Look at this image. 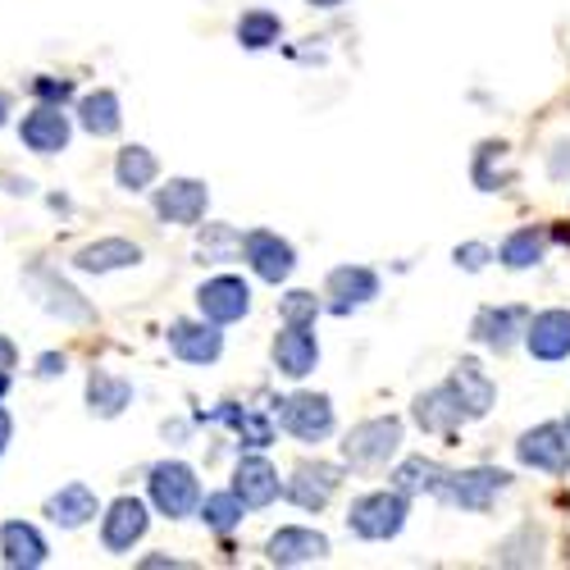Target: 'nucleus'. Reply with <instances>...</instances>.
Returning a JSON list of instances; mask_svg holds the SVG:
<instances>
[{
	"mask_svg": "<svg viewBox=\"0 0 570 570\" xmlns=\"http://www.w3.org/2000/svg\"><path fill=\"white\" fill-rule=\"evenodd\" d=\"M402 525H406V493H397V489L393 493L389 489L384 493H365L347 511V530L356 539H370V543L402 534Z\"/></svg>",
	"mask_w": 570,
	"mask_h": 570,
	"instance_id": "nucleus-1",
	"label": "nucleus"
},
{
	"mask_svg": "<svg viewBox=\"0 0 570 570\" xmlns=\"http://www.w3.org/2000/svg\"><path fill=\"white\" fill-rule=\"evenodd\" d=\"M402 448V420L397 415H374V420H361L356 430L343 439V461L347 465H384L389 456H397Z\"/></svg>",
	"mask_w": 570,
	"mask_h": 570,
	"instance_id": "nucleus-2",
	"label": "nucleus"
},
{
	"mask_svg": "<svg viewBox=\"0 0 570 570\" xmlns=\"http://www.w3.org/2000/svg\"><path fill=\"white\" fill-rule=\"evenodd\" d=\"M151 502L160 507V515L183 520L202 507V484H197V470L187 461H160L151 470Z\"/></svg>",
	"mask_w": 570,
	"mask_h": 570,
	"instance_id": "nucleus-3",
	"label": "nucleus"
},
{
	"mask_svg": "<svg viewBox=\"0 0 570 570\" xmlns=\"http://www.w3.org/2000/svg\"><path fill=\"white\" fill-rule=\"evenodd\" d=\"M278 424L297 443H320L334 434V402L324 393H293L288 402H278Z\"/></svg>",
	"mask_w": 570,
	"mask_h": 570,
	"instance_id": "nucleus-4",
	"label": "nucleus"
},
{
	"mask_svg": "<svg viewBox=\"0 0 570 570\" xmlns=\"http://www.w3.org/2000/svg\"><path fill=\"white\" fill-rule=\"evenodd\" d=\"M511 484V474L507 470H493V465H474V470H456L448 474V484H443V502L461 507V511H489L498 493H507Z\"/></svg>",
	"mask_w": 570,
	"mask_h": 570,
	"instance_id": "nucleus-5",
	"label": "nucleus"
},
{
	"mask_svg": "<svg viewBox=\"0 0 570 570\" xmlns=\"http://www.w3.org/2000/svg\"><path fill=\"white\" fill-rule=\"evenodd\" d=\"M243 261H247L252 274L265 278V283H283V278L297 269L293 243H283V237L269 233V228H252V233L243 237Z\"/></svg>",
	"mask_w": 570,
	"mask_h": 570,
	"instance_id": "nucleus-6",
	"label": "nucleus"
},
{
	"mask_svg": "<svg viewBox=\"0 0 570 570\" xmlns=\"http://www.w3.org/2000/svg\"><path fill=\"white\" fill-rule=\"evenodd\" d=\"M197 306L206 320L215 324H233V320H243L252 311V288L237 274H219L210 283H202V293H197Z\"/></svg>",
	"mask_w": 570,
	"mask_h": 570,
	"instance_id": "nucleus-7",
	"label": "nucleus"
},
{
	"mask_svg": "<svg viewBox=\"0 0 570 570\" xmlns=\"http://www.w3.org/2000/svg\"><path fill=\"white\" fill-rule=\"evenodd\" d=\"M338 480H343L338 465L306 461V465L293 470V480H288V489H283V493H288V502L302 507V511H324L328 498H334V489H338Z\"/></svg>",
	"mask_w": 570,
	"mask_h": 570,
	"instance_id": "nucleus-8",
	"label": "nucleus"
},
{
	"mask_svg": "<svg viewBox=\"0 0 570 570\" xmlns=\"http://www.w3.org/2000/svg\"><path fill=\"white\" fill-rule=\"evenodd\" d=\"M169 347H174V356L187 361V365H215L219 352H224V334H219L215 320L206 324V315H202V324L178 320V324H169Z\"/></svg>",
	"mask_w": 570,
	"mask_h": 570,
	"instance_id": "nucleus-9",
	"label": "nucleus"
},
{
	"mask_svg": "<svg viewBox=\"0 0 570 570\" xmlns=\"http://www.w3.org/2000/svg\"><path fill=\"white\" fill-rule=\"evenodd\" d=\"M515 456H520V465H534V470L561 474V470L570 465V439H566L561 424H539V430L520 434Z\"/></svg>",
	"mask_w": 570,
	"mask_h": 570,
	"instance_id": "nucleus-10",
	"label": "nucleus"
},
{
	"mask_svg": "<svg viewBox=\"0 0 570 570\" xmlns=\"http://www.w3.org/2000/svg\"><path fill=\"white\" fill-rule=\"evenodd\" d=\"M206 206H210V193L197 178H169L156 193V215L169 224H202Z\"/></svg>",
	"mask_w": 570,
	"mask_h": 570,
	"instance_id": "nucleus-11",
	"label": "nucleus"
},
{
	"mask_svg": "<svg viewBox=\"0 0 570 570\" xmlns=\"http://www.w3.org/2000/svg\"><path fill=\"white\" fill-rule=\"evenodd\" d=\"M151 525V515H147V502H137V498H119L106 520H101V543L106 552H132V543L147 534Z\"/></svg>",
	"mask_w": 570,
	"mask_h": 570,
	"instance_id": "nucleus-12",
	"label": "nucleus"
},
{
	"mask_svg": "<svg viewBox=\"0 0 570 570\" xmlns=\"http://www.w3.org/2000/svg\"><path fill=\"white\" fill-rule=\"evenodd\" d=\"M274 365L288 379H306L320 365V343L311 334V324H283V334L274 338Z\"/></svg>",
	"mask_w": 570,
	"mask_h": 570,
	"instance_id": "nucleus-13",
	"label": "nucleus"
},
{
	"mask_svg": "<svg viewBox=\"0 0 570 570\" xmlns=\"http://www.w3.org/2000/svg\"><path fill=\"white\" fill-rule=\"evenodd\" d=\"M324 293H328V311L347 315V311H356V306H365V302L379 297V274L365 269V265H343V269L328 274V288Z\"/></svg>",
	"mask_w": 570,
	"mask_h": 570,
	"instance_id": "nucleus-14",
	"label": "nucleus"
},
{
	"mask_svg": "<svg viewBox=\"0 0 570 570\" xmlns=\"http://www.w3.org/2000/svg\"><path fill=\"white\" fill-rule=\"evenodd\" d=\"M525 347L539 361H566L570 356V311H539L525 324Z\"/></svg>",
	"mask_w": 570,
	"mask_h": 570,
	"instance_id": "nucleus-15",
	"label": "nucleus"
},
{
	"mask_svg": "<svg viewBox=\"0 0 570 570\" xmlns=\"http://www.w3.org/2000/svg\"><path fill=\"white\" fill-rule=\"evenodd\" d=\"M19 137H23V147L37 151V156H56L69 147V119L60 106H37L23 124H19Z\"/></svg>",
	"mask_w": 570,
	"mask_h": 570,
	"instance_id": "nucleus-16",
	"label": "nucleus"
},
{
	"mask_svg": "<svg viewBox=\"0 0 570 570\" xmlns=\"http://www.w3.org/2000/svg\"><path fill=\"white\" fill-rule=\"evenodd\" d=\"M265 557H269L274 566H311V561H324V557H328V539H324L320 530L283 525V530L269 539Z\"/></svg>",
	"mask_w": 570,
	"mask_h": 570,
	"instance_id": "nucleus-17",
	"label": "nucleus"
},
{
	"mask_svg": "<svg viewBox=\"0 0 570 570\" xmlns=\"http://www.w3.org/2000/svg\"><path fill=\"white\" fill-rule=\"evenodd\" d=\"M233 493L247 502V511H261L278 498V470L265 456H243L233 470Z\"/></svg>",
	"mask_w": 570,
	"mask_h": 570,
	"instance_id": "nucleus-18",
	"label": "nucleus"
},
{
	"mask_svg": "<svg viewBox=\"0 0 570 570\" xmlns=\"http://www.w3.org/2000/svg\"><path fill=\"white\" fill-rule=\"evenodd\" d=\"M448 389L456 393V402L465 406V415H470V420L489 415V406H493V397H498L493 379L484 374V365H480V361H456V370H452V379H448Z\"/></svg>",
	"mask_w": 570,
	"mask_h": 570,
	"instance_id": "nucleus-19",
	"label": "nucleus"
},
{
	"mask_svg": "<svg viewBox=\"0 0 570 570\" xmlns=\"http://www.w3.org/2000/svg\"><path fill=\"white\" fill-rule=\"evenodd\" d=\"M461 420H470V415H465V406L456 402V393L448 384L434 389V393H424V397H415V424L424 434H452Z\"/></svg>",
	"mask_w": 570,
	"mask_h": 570,
	"instance_id": "nucleus-20",
	"label": "nucleus"
},
{
	"mask_svg": "<svg viewBox=\"0 0 570 570\" xmlns=\"http://www.w3.org/2000/svg\"><path fill=\"white\" fill-rule=\"evenodd\" d=\"M141 261V247L128 243V237H101V243H91L73 256V265L82 274H110V269H128Z\"/></svg>",
	"mask_w": 570,
	"mask_h": 570,
	"instance_id": "nucleus-21",
	"label": "nucleus"
},
{
	"mask_svg": "<svg viewBox=\"0 0 570 570\" xmlns=\"http://www.w3.org/2000/svg\"><path fill=\"white\" fill-rule=\"evenodd\" d=\"M32 278V288L41 293L37 302L46 306V311H51V315H60V320H91V306L78 297V288H69V283L65 278H56V274H46V269H32L28 274Z\"/></svg>",
	"mask_w": 570,
	"mask_h": 570,
	"instance_id": "nucleus-22",
	"label": "nucleus"
},
{
	"mask_svg": "<svg viewBox=\"0 0 570 570\" xmlns=\"http://www.w3.org/2000/svg\"><path fill=\"white\" fill-rule=\"evenodd\" d=\"M97 511H101V502H97V493H91L87 484H65L60 493H51V502H46V515H51L56 525H65V530L87 525Z\"/></svg>",
	"mask_w": 570,
	"mask_h": 570,
	"instance_id": "nucleus-23",
	"label": "nucleus"
},
{
	"mask_svg": "<svg viewBox=\"0 0 570 570\" xmlns=\"http://www.w3.org/2000/svg\"><path fill=\"white\" fill-rule=\"evenodd\" d=\"M520 320H525V311H515V306H489V311L474 315V338L493 352H507L515 343V334H525Z\"/></svg>",
	"mask_w": 570,
	"mask_h": 570,
	"instance_id": "nucleus-24",
	"label": "nucleus"
},
{
	"mask_svg": "<svg viewBox=\"0 0 570 570\" xmlns=\"http://www.w3.org/2000/svg\"><path fill=\"white\" fill-rule=\"evenodd\" d=\"M448 474H452V470H443L439 461L406 456V461L393 470V489H397V493H406V498H411V493H434V498H439V493H443V484H448Z\"/></svg>",
	"mask_w": 570,
	"mask_h": 570,
	"instance_id": "nucleus-25",
	"label": "nucleus"
},
{
	"mask_svg": "<svg viewBox=\"0 0 570 570\" xmlns=\"http://www.w3.org/2000/svg\"><path fill=\"white\" fill-rule=\"evenodd\" d=\"M0 552H6V566L32 570V566L46 561V539L32 525H23V520H10V525L0 530Z\"/></svg>",
	"mask_w": 570,
	"mask_h": 570,
	"instance_id": "nucleus-26",
	"label": "nucleus"
},
{
	"mask_svg": "<svg viewBox=\"0 0 570 570\" xmlns=\"http://www.w3.org/2000/svg\"><path fill=\"white\" fill-rule=\"evenodd\" d=\"M128 402H132V384H128V379H115L106 370H97V374L87 379V406H91V415L115 420Z\"/></svg>",
	"mask_w": 570,
	"mask_h": 570,
	"instance_id": "nucleus-27",
	"label": "nucleus"
},
{
	"mask_svg": "<svg viewBox=\"0 0 570 570\" xmlns=\"http://www.w3.org/2000/svg\"><path fill=\"white\" fill-rule=\"evenodd\" d=\"M78 124L91 132V137H115L124 115H119V97L115 91H91V97L78 101Z\"/></svg>",
	"mask_w": 570,
	"mask_h": 570,
	"instance_id": "nucleus-28",
	"label": "nucleus"
},
{
	"mask_svg": "<svg viewBox=\"0 0 570 570\" xmlns=\"http://www.w3.org/2000/svg\"><path fill=\"white\" fill-rule=\"evenodd\" d=\"M156 174H160V160H156L147 147H128V151H119V160H115V178H119L124 193H141V187H151Z\"/></svg>",
	"mask_w": 570,
	"mask_h": 570,
	"instance_id": "nucleus-29",
	"label": "nucleus"
},
{
	"mask_svg": "<svg viewBox=\"0 0 570 570\" xmlns=\"http://www.w3.org/2000/svg\"><path fill=\"white\" fill-rule=\"evenodd\" d=\"M215 420H224V424H233V434L243 439V448H269L274 443V420L269 415H261V411H237V406H224V411H215Z\"/></svg>",
	"mask_w": 570,
	"mask_h": 570,
	"instance_id": "nucleus-30",
	"label": "nucleus"
},
{
	"mask_svg": "<svg viewBox=\"0 0 570 570\" xmlns=\"http://www.w3.org/2000/svg\"><path fill=\"white\" fill-rule=\"evenodd\" d=\"M498 261H502L507 269H530V265H539V261H543V233H539V228H515L507 243H502Z\"/></svg>",
	"mask_w": 570,
	"mask_h": 570,
	"instance_id": "nucleus-31",
	"label": "nucleus"
},
{
	"mask_svg": "<svg viewBox=\"0 0 570 570\" xmlns=\"http://www.w3.org/2000/svg\"><path fill=\"white\" fill-rule=\"evenodd\" d=\"M278 37H283V23L269 10H247L237 19V41H243L247 51H265V46H274Z\"/></svg>",
	"mask_w": 570,
	"mask_h": 570,
	"instance_id": "nucleus-32",
	"label": "nucleus"
},
{
	"mask_svg": "<svg viewBox=\"0 0 570 570\" xmlns=\"http://www.w3.org/2000/svg\"><path fill=\"white\" fill-rule=\"evenodd\" d=\"M243 511H247V502L237 498L233 489L228 493H210L206 502H202V520L210 530H219V534H228L233 525H243Z\"/></svg>",
	"mask_w": 570,
	"mask_h": 570,
	"instance_id": "nucleus-33",
	"label": "nucleus"
},
{
	"mask_svg": "<svg viewBox=\"0 0 570 570\" xmlns=\"http://www.w3.org/2000/svg\"><path fill=\"white\" fill-rule=\"evenodd\" d=\"M202 256H206V261H233V256H243V233L219 228V224H206V233H202Z\"/></svg>",
	"mask_w": 570,
	"mask_h": 570,
	"instance_id": "nucleus-34",
	"label": "nucleus"
},
{
	"mask_svg": "<svg viewBox=\"0 0 570 570\" xmlns=\"http://www.w3.org/2000/svg\"><path fill=\"white\" fill-rule=\"evenodd\" d=\"M278 315H283V324H315V315H320V297L315 293H288L278 302Z\"/></svg>",
	"mask_w": 570,
	"mask_h": 570,
	"instance_id": "nucleus-35",
	"label": "nucleus"
},
{
	"mask_svg": "<svg viewBox=\"0 0 570 570\" xmlns=\"http://www.w3.org/2000/svg\"><path fill=\"white\" fill-rule=\"evenodd\" d=\"M489 261H493V252H489V247H480V243L456 247V265H465V269H484Z\"/></svg>",
	"mask_w": 570,
	"mask_h": 570,
	"instance_id": "nucleus-36",
	"label": "nucleus"
},
{
	"mask_svg": "<svg viewBox=\"0 0 570 570\" xmlns=\"http://www.w3.org/2000/svg\"><path fill=\"white\" fill-rule=\"evenodd\" d=\"M37 97H46V101H69V97H73V82L41 78V82H37Z\"/></svg>",
	"mask_w": 570,
	"mask_h": 570,
	"instance_id": "nucleus-37",
	"label": "nucleus"
},
{
	"mask_svg": "<svg viewBox=\"0 0 570 570\" xmlns=\"http://www.w3.org/2000/svg\"><path fill=\"white\" fill-rule=\"evenodd\" d=\"M37 374H41V379L65 374V356H56V352H51V356H41V361H37Z\"/></svg>",
	"mask_w": 570,
	"mask_h": 570,
	"instance_id": "nucleus-38",
	"label": "nucleus"
},
{
	"mask_svg": "<svg viewBox=\"0 0 570 570\" xmlns=\"http://www.w3.org/2000/svg\"><path fill=\"white\" fill-rule=\"evenodd\" d=\"M10 434H14V420H10V411H0V456L10 448Z\"/></svg>",
	"mask_w": 570,
	"mask_h": 570,
	"instance_id": "nucleus-39",
	"label": "nucleus"
},
{
	"mask_svg": "<svg viewBox=\"0 0 570 570\" xmlns=\"http://www.w3.org/2000/svg\"><path fill=\"white\" fill-rule=\"evenodd\" d=\"M14 356H19V352H14V343H10V338H0V370H10V365H14Z\"/></svg>",
	"mask_w": 570,
	"mask_h": 570,
	"instance_id": "nucleus-40",
	"label": "nucleus"
},
{
	"mask_svg": "<svg viewBox=\"0 0 570 570\" xmlns=\"http://www.w3.org/2000/svg\"><path fill=\"white\" fill-rule=\"evenodd\" d=\"M566 169H570V156H557V160H552V174H557V178H561V174H566Z\"/></svg>",
	"mask_w": 570,
	"mask_h": 570,
	"instance_id": "nucleus-41",
	"label": "nucleus"
},
{
	"mask_svg": "<svg viewBox=\"0 0 570 570\" xmlns=\"http://www.w3.org/2000/svg\"><path fill=\"white\" fill-rule=\"evenodd\" d=\"M315 10H334V6H343V0H311Z\"/></svg>",
	"mask_w": 570,
	"mask_h": 570,
	"instance_id": "nucleus-42",
	"label": "nucleus"
},
{
	"mask_svg": "<svg viewBox=\"0 0 570 570\" xmlns=\"http://www.w3.org/2000/svg\"><path fill=\"white\" fill-rule=\"evenodd\" d=\"M6 393H10V374H6V370H0V397H6Z\"/></svg>",
	"mask_w": 570,
	"mask_h": 570,
	"instance_id": "nucleus-43",
	"label": "nucleus"
},
{
	"mask_svg": "<svg viewBox=\"0 0 570 570\" xmlns=\"http://www.w3.org/2000/svg\"><path fill=\"white\" fill-rule=\"evenodd\" d=\"M6 115H10V97H0V124H6Z\"/></svg>",
	"mask_w": 570,
	"mask_h": 570,
	"instance_id": "nucleus-44",
	"label": "nucleus"
},
{
	"mask_svg": "<svg viewBox=\"0 0 570 570\" xmlns=\"http://www.w3.org/2000/svg\"><path fill=\"white\" fill-rule=\"evenodd\" d=\"M561 430H566V439H570V420H566V424H561Z\"/></svg>",
	"mask_w": 570,
	"mask_h": 570,
	"instance_id": "nucleus-45",
	"label": "nucleus"
}]
</instances>
